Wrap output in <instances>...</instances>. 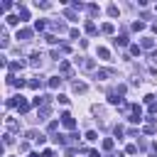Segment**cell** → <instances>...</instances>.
I'll list each match as a JSON object with an SVG mask.
<instances>
[{
    "label": "cell",
    "instance_id": "cell-3",
    "mask_svg": "<svg viewBox=\"0 0 157 157\" xmlns=\"http://www.w3.org/2000/svg\"><path fill=\"white\" fill-rule=\"evenodd\" d=\"M115 44H120V47H123V44H128V37H118V39H115Z\"/></svg>",
    "mask_w": 157,
    "mask_h": 157
},
{
    "label": "cell",
    "instance_id": "cell-4",
    "mask_svg": "<svg viewBox=\"0 0 157 157\" xmlns=\"http://www.w3.org/2000/svg\"><path fill=\"white\" fill-rule=\"evenodd\" d=\"M30 157H37V155H30Z\"/></svg>",
    "mask_w": 157,
    "mask_h": 157
},
{
    "label": "cell",
    "instance_id": "cell-1",
    "mask_svg": "<svg viewBox=\"0 0 157 157\" xmlns=\"http://www.w3.org/2000/svg\"><path fill=\"white\" fill-rule=\"evenodd\" d=\"M61 123H64L67 128H74V125H76V123H74V118H71L69 113H64V115H61Z\"/></svg>",
    "mask_w": 157,
    "mask_h": 157
},
{
    "label": "cell",
    "instance_id": "cell-2",
    "mask_svg": "<svg viewBox=\"0 0 157 157\" xmlns=\"http://www.w3.org/2000/svg\"><path fill=\"white\" fill-rule=\"evenodd\" d=\"M98 57H103V59H108V49H103V47H101V49H98Z\"/></svg>",
    "mask_w": 157,
    "mask_h": 157
}]
</instances>
